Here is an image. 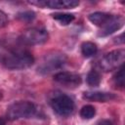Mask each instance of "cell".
<instances>
[{"label": "cell", "mask_w": 125, "mask_h": 125, "mask_svg": "<svg viewBox=\"0 0 125 125\" xmlns=\"http://www.w3.org/2000/svg\"><path fill=\"white\" fill-rule=\"evenodd\" d=\"M0 62L9 69H24L33 64L34 58L26 49L8 47L0 52Z\"/></svg>", "instance_id": "obj_1"}, {"label": "cell", "mask_w": 125, "mask_h": 125, "mask_svg": "<svg viewBox=\"0 0 125 125\" xmlns=\"http://www.w3.org/2000/svg\"><path fill=\"white\" fill-rule=\"evenodd\" d=\"M37 113L36 105L29 101L15 102L7 108V117L10 120L21 118H31Z\"/></svg>", "instance_id": "obj_2"}, {"label": "cell", "mask_w": 125, "mask_h": 125, "mask_svg": "<svg viewBox=\"0 0 125 125\" xmlns=\"http://www.w3.org/2000/svg\"><path fill=\"white\" fill-rule=\"evenodd\" d=\"M66 62V56L62 53H53L46 55L38 66L37 70L41 74H48L55 70L61 69Z\"/></svg>", "instance_id": "obj_3"}, {"label": "cell", "mask_w": 125, "mask_h": 125, "mask_svg": "<svg viewBox=\"0 0 125 125\" xmlns=\"http://www.w3.org/2000/svg\"><path fill=\"white\" fill-rule=\"evenodd\" d=\"M125 59L124 49L113 50L105 54L99 62V67L104 71H110L116 69L119 65H122Z\"/></svg>", "instance_id": "obj_4"}, {"label": "cell", "mask_w": 125, "mask_h": 125, "mask_svg": "<svg viewBox=\"0 0 125 125\" xmlns=\"http://www.w3.org/2000/svg\"><path fill=\"white\" fill-rule=\"evenodd\" d=\"M51 105L54 111L62 116H67L71 114L75 106L73 100L69 96L61 93L57 94L51 100Z\"/></svg>", "instance_id": "obj_5"}, {"label": "cell", "mask_w": 125, "mask_h": 125, "mask_svg": "<svg viewBox=\"0 0 125 125\" xmlns=\"http://www.w3.org/2000/svg\"><path fill=\"white\" fill-rule=\"evenodd\" d=\"M49 38V34L45 28L31 27L24 30L21 35V41L27 45H40L45 43Z\"/></svg>", "instance_id": "obj_6"}, {"label": "cell", "mask_w": 125, "mask_h": 125, "mask_svg": "<svg viewBox=\"0 0 125 125\" xmlns=\"http://www.w3.org/2000/svg\"><path fill=\"white\" fill-rule=\"evenodd\" d=\"M29 3L32 5L50 9H71L79 5V1L76 0H39L30 1Z\"/></svg>", "instance_id": "obj_7"}, {"label": "cell", "mask_w": 125, "mask_h": 125, "mask_svg": "<svg viewBox=\"0 0 125 125\" xmlns=\"http://www.w3.org/2000/svg\"><path fill=\"white\" fill-rule=\"evenodd\" d=\"M54 79L66 88H76L82 82L81 76L79 74L68 71H60L56 73L54 75Z\"/></svg>", "instance_id": "obj_8"}, {"label": "cell", "mask_w": 125, "mask_h": 125, "mask_svg": "<svg viewBox=\"0 0 125 125\" xmlns=\"http://www.w3.org/2000/svg\"><path fill=\"white\" fill-rule=\"evenodd\" d=\"M124 24V18L122 16H113L112 19L101 28L99 32V36H107L112 34L114 31L120 29Z\"/></svg>", "instance_id": "obj_9"}, {"label": "cell", "mask_w": 125, "mask_h": 125, "mask_svg": "<svg viewBox=\"0 0 125 125\" xmlns=\"http://www.w3.org/2000/svg\"><path fill=\"white\" fill-rule=\"evenodd\" d=\"M83 98L89 101L105 103L114 100L116 96L112 93H107V92H85L83 93Z\"/></svg>", "instance_id": "obj_10"}, {"label": "cell", "mask_w": 125, "mask_h": 125, "mask_svg": "<svg viewBox=\"0 0 125 125\" xmlns=\"http://www.w3.org/2000/svg\"><path fill=\"white\" fill-rule=\"evenodd\" d=\"M112 17H113V15H110V14H107V13L95 12L93 14H90L88 16V19L92 23H94L95 25L102 28L112 19Z\"/></svg>", "instance_id": "obj_11"}, {"label": "cell", "mask_w": 125, "mask_h": 125, "mask_svg": "<svg viewBox=\"0 0 125 125\" xmlns=\"http://www.w3.org/2000/svg\"><path fill=\"white\" fill-rule=\"evenodd\" d=\"M98 51V47L95 43L87 41V42H83L81 45V53L85 58H91L94 55H96Z\"/></svg>", "instance_id": "obj_12"}, {"label": "cell", "mask_w": 125, "mask_h": 125, "mask_svg": "<svg viewBox=\"0 0 125 125\" xmlns=\"http://www.w3.org/2000/svg\"><path fill=\"white\" fill-rule=\"evenodd\" d=\"M53 19L58 21L62 25H67L70 22H72L75 19L74 15L72 14H66V13H56L53 15Z\"/></svg>", "instance_id": "obj_13"}, {"label": "cell", "mask_w": 125, "mask_h": 125, "mask_svg": "<svg viewBox=\"0 0 125 125\" xmlns=\"http://www.w3.org/2000/svg\"><path fill=\"white\" fill-rule=\"evenodd\" d=\"M87 83L88 85L92 86V87H97L100 85L101 83V74L95 70V69H92L91 71H89V73L87 74Z\"/></svg>", "instance_id": "obj_14"}, {"label": "cell", "mask_w": 125, "mask_h": 125, "mask_svg": "<svg viewBox=\"0 0 125 125\" xmlns=\"http://www.w3.org/2000/svg\"><path fill=\"white\" fill-rule=\"evenodd\" d=\"M112 81L116 87L123 88L124 87V65H120L119 69L112 76Z\"/></svg>", "instance_id": "obj_15"}, {"label": "cell", "mask_w": 125, "mask_h": 125, "mask_svg": "<svg viewBox=\"0 0 125 125\" xmlns=\"http://www.w3.org/2000/svg\"><path fill=\"white\" fill-rule=\"evenodd\" d=\"M95 114H96V109L91 104H86L80 109V116L83 119H91L95 116Z\"/></svg>", "instance_id": "obj_16"}, {"label": "cell", "mask_w": 125, "mask_h": 125, "mask_svg": "<svg viewBox=\"0 0 125 125\" xmlns=\"http://www.w3.org/2000/svg\"><path fill=\"white\" fill-rule=\"evenodd\" d=\"M17 18L21 21H31L35 19V13L32 11H25L19 13Z\"/></svg>", "instance_id": "obj_17"}, {"label": "cell", "mask_w": 125, "mask_h": 125, "mask_svg": "<svg viewBox=\"0 0 125 125\" xmlns=\"http://www.w3.org/2000/svg\"><path fill=\"white\" fill-rule=\"evenodd\" d=\"M8 21H9L8 16L0 9V26H5L8 23Z\"/></svg>", "instance_id": "obj_18"}, {"label": "cell", "mask_w": 125, "mask_h": 125, "mask_svg": "<svg viewBox=\"0 0 125 125\" xmlns=\"http://www.w3.org/2000/svg\"><path fill=\"white\" fill-rule=\"evenodd\" d=\"M123 37H124V34L122 33V34H120L118 37L114 38V39H115L114 41H115L117 44H123V43H124V39H123Z\"/></svg>", "instance_id": "obj_19"}, {"label": "cell", "mask_w": 125, "mask_h": 125, "mask_svg": "<svg viewBox=\"0 0 125 125\" xmlns=\"http://www.w3.org/2000/svg\"><path fill=\"white\" fill-rule=\"evenodd\" d=\"M96 125H112V123H111L109 120L104 119V120H100Z\"/></svg>", "instance_id": "obj_20"}, {"label": "cell", "mask_w": 125, "mask_h": 125, "mask_svg": "<svg viewBox=\"0 0 125 125\" xmlns=\"http://www.w3.org/2000/svg\"><path fill=\"white\" fill-rule=\"evenodd\" d=\"M0 125H6V121H5V119L2 118V117H0Z\"/></svg>", "instance_id": "obj_21"}, {"label": "cell", "mask_w": 125, "mask_h": 125, "mask_svg": "<svg viewBox=\"0 0 125 125\" xmlns=\"http://www.w3.org/2000/svg\"><path fill=\"white\" fill-rule=\"evenodd\" d=\"M1 99H2V93L0 92V100H1Z\"/></svg>", "instance_id": "obj_22"}]
</instances>
